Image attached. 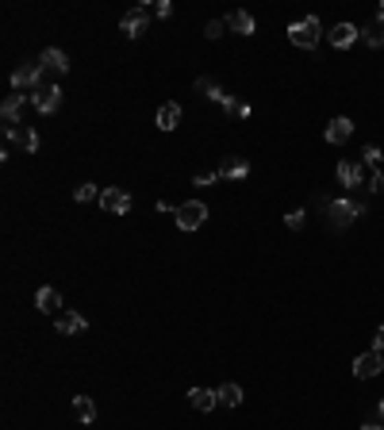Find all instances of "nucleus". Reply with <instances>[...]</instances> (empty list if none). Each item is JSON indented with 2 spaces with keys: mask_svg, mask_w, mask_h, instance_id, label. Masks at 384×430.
Here are the masks:
<instances>
[{
  "mask_svg": "<svg viewBox=\"0 0 384 430\" xmlns=\"http://www.w3.org/2000/svg\"><path fill=\"white\" fill-rule=\"evenodd\" d=\"M319 204L326 207V227L331 231H346L354 219L365 215V204H357V200H319Z\"/></svg>",
  "mask_w": 384,
  "mask_h": 430,
  "instance_id": "obj_1",
  "label": "nucleus"
},
{
  "mask_svg": "<svg viewBox=\"0 0 384 430\" xmlns=\"http://www.w3.org/2000/svg\"><path fill=\"white\" fill-rule=\"evenodd\" d=\"M319 39H323V27H319L315 16H307V20H296L292 27H288V42L300 50H315Z\"/></svg>",
  "mask_w": 384,
  "mask_h": 430,
  "instance_id": "obj_2",
  "label": "nucleus"
},
{
  "mask_svg": "<svg viewBox=\"0 0 384 430\" xmlns=\"http://www.w3.org/2000/svg\"><path fill=\"white\" fill-rule=\"evenodd\" d=\"M177 227L181 231H196V227H204V219H208V204H200V200H184V204H177Z\"/></svg>",
  "mask_w": 384,
  "mask_h": 430,
  "instance_id": "obj_3",
  "label": "nucleus"
},
{
  "mask_svg": "<svg viewBox=\"0 0 384 430\" xmlns=\"http://www.w3.org/2000/svg\"><path fill=\"white\" fill-rule=\"evenodd\" d=\"M31 104H35V112H43V116H54L58 108H62V88L43 81V85L31 92Z\"/></svg>",
  "mask_w": 384,
  "mask_h": 430,
  "instance_id": "obj_4",
  "label": "nucleus"
},
{
  "mask_svg": "<svg viewBox=\"0 0 384 430\" xmlns=\"http://www.w3.org/2000/svg\"><path fill=\"white\" fill-rule=\"evenodd\" d=\"M38 85H43V66H38V62H23V66L12 69V88H16V92H23V88L35 92Z\"/></svg>",
  "mask_w": 384,
  "mask_h": 430,
  "instance_id": "obj_5",
  "label": "nucleus"
},
{
  "mask_svg": "<svg viewBox=\"0 0 384 430\" xmlns=\"http://www.w3.org/2000/svg\"><path fill=\"white\" fill-rule=\"evenodd\" d=\"M381 369H384V357L376 350L357 353V357H354V377H357V381H373V377H381Z\"/></svg>",
  "mask_w": 384,
  "mask_h": 430,
  "instance_id": "obj_6",
  "label": "nucleus"
},
{
  "mask_svg": "<svg viewBox=\"0 0 384 430\" xmlns=\"http://www.w3.org/2000/svg\"><path fill=\"white\" fill-rule=\"evenodd\" d=\"M146 23H150V4H143V8H131V12H127L123 20H119V31H123L127 39H139V35L146 31Z\"/></svg>",
  "mask_w": 384,
  "mask_h": 430,
  "instance_id": "obj_7",
  "label": "nucleus"
},
{
  "mask_svg": "<svg viewBox=\"0 0 384 430\" xmlns=\"http://www.w3.org/2000/svg\"><path fill=\"white\" fill-rule=\"evenodd\" d=\"M96 204L104 207L108 215H127L131 212V192H123V188H104Z\"/></svg>",
  "mask_w": 384,
  "mask_h": 430,
  "instance_id": "obj_8",
  "label": "nucleus"
},
{
  "mask_svg": "<svg viewBox=\"0 0 384 430\" xmlns=\"http://www.w3.org/2000/svg\"><path fill=\"white\" fill-rule=\"evenodd\" d=\"M323 138L331 142V147H346V142L354 138V119H346V116L331 119V123H326V131H323Z\"/></svg>",
  "mask_w": 384,
  "mask_h": 430,
  "instance_id": "obj_9",
  "label": "nucleus"
},
{
  "mask_svg": "<svg viewBox=\"0 0 384 430\" xmlns=\"http://www.w3.org/2000/svg\"><path fill=\"white\" fill-rule=\"evenodd\" d=\"M338 185L342 188H361L365 185V177H361V162H354V157H346V162H338Z\"/></svg>",
  "mask_w": 384,
  "mask_h": 430,
  "instance_id": "obj_10",
  "label": "nucleus"
},
{
  "mask_svg": "<svg viewBox=\"0 0 384 430\" xmlns=\"http://www.w3.org/2000/svg\"><path fill=\"white\" fill-rule=\"evenodd\" d=\"M223 23H227L230 31H239V35H254V31H258V23H254V16H250V12H242V8L227 12V16H223Z\"/></svg>",
  "mask_w": 384,
  "mask_h": 430,
  "instance_id": "obj_11",
  "label": "nucleus"
},
{
  "mask_svg": "<svg viewBox=\"0 0 384 430\" xmlns=\"http://www.w3.org/2000/svg\"><path fill=\"white\" fill-rule=\"evenodd\" d=\"M38 66H43V69H54V73H69L66 50H58V47H47V50H43V54H38Z\"/></svg>",
  "mask_w": 384,
  "mask_h": 430,
  "instance_id": "obj_12",
  "label": "nucleus"
},
{
  "mask_svg": "<svg viewBox=\"0 0 384 430\" xmlns=\"http://www.w3.org/2000/svg\"><path fill=\"white\" fill-rule=\"evenodd\" d=\"M19 112H23V92H8V100L0 104V119H4V127H16Z\"/></svg>",
  "mask_w": 384,
  "mask_h": 430,
  "instance_id": "obj_13",
  "label": "nucleus"
},
{
  "mask_svg": "<svg viewBox=\"0 0 384 430\" xmlns=\"http://www.w3.org/2000/svg\"><path fill=\"white\" fill-rule=\"evenodd\" d=\"M357 35H361V31H357L354 23H338V27H331V47H338V50L354 47Z\"/></svg>",
  "mask_w": 384,
  "mask_h": 430,
  "instance_id": "obj_14",
  "label": "nucleus"
},
{
  "mask_svg": "<svg viewBox=\"0 0 384 430\" xmlns=\"http://www.w3.org/2000/svg\"><path fill=\"white\" fill-rule=\"evenodd\" d=\"M35 307L38 312H47V315H62V296H58V288H38Z\"/></svg>",
  "mask_w": 384,
  "mask_h": 430,
  "instance_id": "obj_15",
  "label": "nucleus"
},
{
  "mask_svg": "<svg viewBox=\"0 0 384 430\" xmlns=\"http://www.w3.org/2000/svg\"><path fill=\"white\" fill-rule=\"evenodd\" d=\"M54 327H58V334H81L88 327V319H85V315H77V312H62Z\"/></svg>",
  "mask_w": 384,
  "mask_h": 430,
  "instance_id": "obj_16",
  "label": "nucleus"
},
{
  "mask_svg": "<svg viewBox=\"0 0 384 430\" xmlns=\"http://www.w3.org/2000/svg\"><path fill=\"white\" fill-rule=\"evenodd\" d=\"M215 173L227 177V181H242V177L250 173V162H246V157H227V162H223V166L215 169Z\"/></svg>",
  "mask_w": 384,
  "mask_h": 430,
  "instance_id": "obj_17",
  "label": "nucleus"
},
{
  "mask_svg": "<svg viewBox=\"0 0 384 430\" xmlns=\"http://www.w3.org/2000/svg\"><path fill=\"white\" fill-rule=\"evenodd\" d=\"M177 123H181V104H162L158 108V127L162 131H177Z\"/></svg>",
  "mask_w": 384,
  "mask_h": 430,
  "instance_id": "obj_18",
  "label": "nucleus"
},
{
  "mask_svg": "<svg viewBox=\"0 0 384 430\" xmlns=\"http://www.w3.org/2000/svg\"><path fill=\"white\" fill-rule=\"evenodd\" d=\"M189 403L196 411H211L215 403H219V392H211V388H192L189 392Z\"/></svg>",
  "mask_w": 384,
  "mask_h": 430,
  "instance_id": "obj_19",
  "label": "nucleus"
},
{
  "mask_svg": "<svg viewBox=\"0 0 384 430\" xmlns=\"http://www.w3.org/2000/svg\"><path fill=\"white\" fill-rule=\"evenodd\" d=\"M4 135H8L12 142H19L23 150H38V135L31 127H23V131H19V127H4Z\"/></svg>",
  "mask_w": 384,
  "mask_h": 430,
  "instance_id": "obj_20",
  "label": "nucleus"
},
{
  "mask_svg": "<svg viewBox=\"0 0 384 430\" xmlns=\"http://www.w3.org/2000/svg\"><path fill=\"white\" fill-rule=\"evenodd\" d=\"M196 92H200V97H208V100H215V104H223V100H227V92L219 88V81H211V77H196Z\"/></svg>",
  "mask_w": 384,
  "mask_h": 430,
  "instance_id": "obj_21",
  "label": "nucleus"
},
{
  "mask_svg": "<svg viewBox=\"0 0 384 430\" xmlns=\"http://www.w3.org/2000/svg\"><path fill=\"white\" fill-rule=\"evenodd\" d=\"M73 415H77V422H93L96 419V403L88 400V396H73Z\"/></svg>",
  "mask_w": 384,
  "mask_h": 430,
  "instance_id": "obj_22",
  "label": "nucleus"
},
{
  "mask_svg": "<svg viewBox=\"0 0 384 430\" xmlns=\"http://www.w3.org/2000/svg\"><path fill=\"white\" fill-rule=\"evenodd\" d=\"M215 392H219V403H223V407H239V403H242V388H239L235 381H227L223 388H215Z\"/></svg>",
  "mask_w": 384,
  "mask_h": 430,
  "instance_id": "obj_23",
  "label": "nucleus"
},
{
  "mask_svg": "<svg viewBox=\"0 0 384 430\" xmlns=\"http://www.w3.org/2000/svg\"><path fill=\"white\" fill-rule=\"evenodd\" d=\"M73 200H77V204H93V200H100V188L85 181V185H77V188H73Z\"/></svg>",
  "mask_w": 384,
  "mask_h": 430,
  "instance_id": "obj_24",
  "label": "nucleus"
},
{
  "mask_svg": "<svg viewBox=\"0 0 384 430\" xmlns=\"http://www.w3.org/2000/svg\"><path fill=\"white\" fill-rule=\"evenodd\" d=\"M361 39H365V47L381 50V47H384V27H369V31H365V35H361Z\"/></svg>",
  "mask_w": 384,
  "mask_h": 430,
  "instance_id": "obj_25",
  "label": "nucleus"
},
{
  "mask_svg": "<svg viewBox=\"0 0 384 430\" xmlns=\"http://www.w3.org/2000/svg\"><path fill=\"white\" fill-rule=\"evenodd\" d=\"M361 157H365V166H381L384 154H381V147H373V142H369V147L361 150Z\"/></svg>",
  "mask_w": 384,
  "mask_h": 430,
  "instance_id": "obj_26",
  "label": "nucleus"
},
{
  "mask_svg": "<svg viewBox=\"0 0 384 430\" xmlns=\"http://www.w3.org/2000/svg\"><path fill=\"white\" fill-rule=\"evenodd\" d=\"M169 12H173V4H169V0H154V4H150V16H158V20H165Z\"/></svg>",
  "mask_w": 384,
  "mask_h": 430,
  "instance_id": "obj_27",
  "label": "nucleus"
},
{
  "mask_svg": "<svg viewBox=\"0 0 384 430\" xmlns=\"http://www.w3.org/2000/svg\"><path fill=\"white\" fill-rule=\"evenodd\" d=\"M223 31H227V23H223V20H208V27H204V35H208V39H219Z\"/></svg>",
  "mask_w": 384,
  "mask_h": 430,
  "instance_id": "obj_28",
  "label": "nucleus"
},
{
  "mask_svg": "<svg viewBox=\"0 0 384 430\" xmlns=\"http://www.w3.org/2000/svg\"><path fill=\"white\" fill-rule=\"evenodd\" d=\"M285 227H288V231H300V227H304V212H288L285 215Z\"/></svg>",
  "mask_w": 384,
  "mask_h": 430,
  "instance_id": "obj_29",
  "label": "nucleus"
},
{
  "mask_svg": "<svg viewBox=\"0 0 384 430\" xmlns=\"http://www.w3.org/2000/svg\"><path fill=\"white\" fill-rule=\"evenodd\" d=\"M215 177H219V173H196V177H192V185H196V188H208V185H215Z\"/></svg>",
  "mask_w": 384,
  "mask_h": 430,
  "instance_id": "obj_30",
  "label": "nucleus"
},
{
  "mask_svg": "<svg viewBox=\"0 0 384 430\" xmlns=\"http://www.w3.org/2000/svg\"><path fill=\"white\" fill-rule=\"evenodd\" d=\"M373 350L381 353L384 350V327H376V338H373Z\"/></svg>",
  "mask_w": 384,
  "mask_h": 430,
  "instance_id": "obj_31",
  "label": "nucleus"
},
{
  "mask_svg": "<svg viewBox=\"0 0 384 430\" xmlns=\"http://www.w3.org/2000/svg\"><path fill=\"white\" fill-rule=\"evenodd\" d=\"M373 192H376V196H384V173H376V177H373Z\"/></svg>",
  "mask_w": 384,
  "mask_h": 430,
  "instance_id": "obj_32",
  "label": "nucleus"
},
{
  "mask_svg": "<svg viewBox=\"0 0 384 430\" xmlns=\"http://www.w3.org/2000/svg\"><path fill=\"white\" fill-rule=\"evenodd\" d=\"M376 27H384V4L376 8Z\"/></svg>",
  "mask_w": 384,
  "mask_h": 430,
  "instance_id": "obj_33",
  "label": "nucleus"
},
{
  "mask_svg": "<svg viewBox=\"0 0 384 430\" xmlns=\"http://www.w3.org/2000/svg\"><path fill=\"white\" fill-rule=\"evenodd\" d=\"M361 430H384V427H381V422H365Z\"/></svg>",
  "mask_w": 384,
  "mask_h": 430,
  "instance_id": "obj_34",
  "label": "nucleus"
},
{
  "mask_svg": "<svg viewBox=\"0 0 384 430\" xmlns=\"http://www.w3.org/2000/svg\"><path fill=\"white\" fill-rule=\"evenodd\" d=\"M376 415H381V419H384V400H381V403H376Z\"/></svg>",
  "mask_w": 384,
  "mask_h": 430,
  "instance_id": "obj_35",
  "label": "nucleus"
}]
</instances>
